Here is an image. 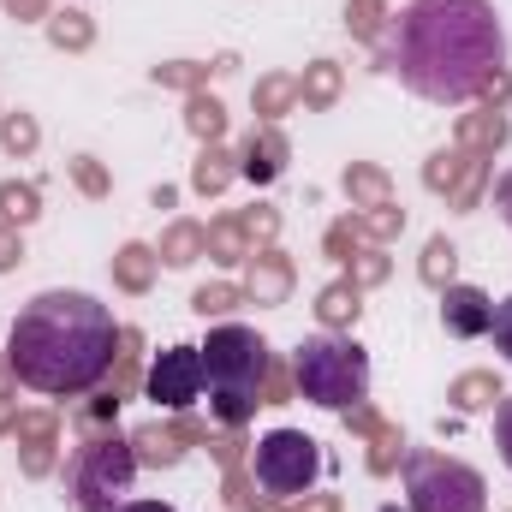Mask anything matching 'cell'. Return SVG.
Masks as SVG:
<instances>
[{
	"label": "cell",
	"mask_w": 512,
	"mask_h": 512,
	"mask_svg": "<svg viewBox=\"0 0 512 512\" xmlns=\"http://www.w3.org/2000/svg\"><path fill=\"white\" fill-rule=\"evenodd\" d=\"M120 346L114 310L96 304L90 292H36L6 334V364L12 376L48 399H72L108 376Z\"/></svg>",
	"instance_id": "obj_1"
},
{
	"label": "cell",
	"mask_w": 512,
	"mask_h": 512,
	"mask_svg": "<svg viewBox=\"0 0 512 512\" xmlns=\"http://www.w3.org/2000/svg\"><path fill=\"white\" fill-rule=\"evenodd\" d=\"M393 72L423 102H465L501 72V24L489 0H411L393 30Z\"/></svg>",
	"instance_id": "obj_2"
},
{
	"label": "cell",
	"mask_w": 512,
	"mask_h": 512,
	"mask_svg": "<svg viewBox=\"0 0 512 512\" xmlns=\"http://www.w3.org/2000/svg\"><path fill=\"white\" fill-rule=\"evenodd\" d=\"M197 352H203V382H209L215 417H221V423H245L256 405H262L256 387L268 376V346L256 340L251 328L227 322V328H215L209 346H197Z\"/></svg>",
	"instance_id": "obj_3"
},
{
	"label": "cell",
	"mask_w": 512,
	"mask_h": 512,
	"mask_svg": "<svg viewBox=\"0 0 512 512\" xmlns=\"http://www.w3.org/2000/svg\"><path fill=\"white\" fill-rule=\"evenodd\" d=\"M292 376L298 393L310 405H328V411H358L364 393H370V358L358 340H340V334H322V340H304L298 358H292Z\"/></svg>",
	"instance_id": "obj_4"
},
{
	"label": "cell",
	"mask_w": 512,
	"mask_h": 512,
	"mask_svg": "<svg viewBox=\"0 0 512 512\" xmlns=\"http://www.w3.org/2000/svg\"><path fill=\"white\" fill-rule=\"evenodd\" d=\"M405 489H411V507L417 512H483L489 507L483 477L471 465H459V459H441V453H411Z\"/></svg>",
	"instance_id": "obj_5"
},
{
	"label": "cell",
	"mask_w": 512,
	"mask_h": 512,
	"mask_svg": "<svg viewBox=\"0 0 512 512\" xmlns=\"http://www.w3.org/2000/svg\"><path fill=\"white\" fill-rule=\"evenodd\" d=\"M131 471H137V459H131L126 441H90L78 453V465H72L78 507L84 512H120L131 495Z\"/></svg>",
	"instance_id": "obj_6"
},
{
	"label": "cell",
	"mask_w": 512,
	"mask_h": 512,
	"mask_svg": "<svg viewBox=\"0 0 512 512\" xmlns=\"http://www.w3.org/2000/svg\"><path fill=\"white\" fill-rule=\"evenodd\" d=\"M316 471H322V453H316V441L304 429H274V435L256 441V483L268 495L292 501V495H304L316 483Z\"/></svg>",
	"instance_id": "obj_7"
},
{
	"label": "cell",
	"mask_w": 512,
	"mask_h": 512,
	"mask_svg": "<svg viewBox=\"0 0 512 512\" xmlns=\"http://www.w3.org/2000/svg\"><path fill=\"white\" fill-rule=\"evenodd\" d=\"M197 393H203V352L197 346H173V352L155 358V370H149V399L155 405L185 411Z\"/></svg>",
	"instance_id": "obj_8"
},
{
	"label": "cell",
	"mask_w": 512,
	"mask_h": 512,
	"mask_svg": "<svg viewBox=\"0 0 512 512\" xmlns=\"http://www.w3.org/2000/svg\"><path fill=\"white\" fill-rule=\"evenodd\" d=\"M441 322H447V334L471 340V334H489L495 304H489V292H477V286H447V292H441Z\"/></svg>",
	"instance_id": "obj_9"
},
{
	"label": "cell",
	"mask_w": 512,
	"mask_h": 512,
	"mask_svg": "<svg viewBox=\"0 0 512 512\" xmlns=\"http://www.w3.org/2000/svg\"><path fill=\"white\" fill-rule=\"evenodd\" d=\"M489 334H495V352L512 364V298H501V304H495V322H489Z\"/></svg>",
	"instance_id": "obj_10"
},
{
	"label": "cell",
	"mask_w": 512,
	"mask_h": 512,
	"mask_svg": "<svg viewBox=\"0 0 512 512\" xmlns=\"http://www.w3.org/2000/svg\"><path fill=\"white\" fill-rule=\"evenodd\" d=\"M0 209H6V215H18V221H30V215H36V191L6 185V191H0Z\"/></svg>",
	"instance_id": "obj_11"
},
{
	"label": "cell",
	"mask_w": 512,
	"mask_h": 512,
	"mask_svg": "<svg viewBox=\"0 0 512 512\" xmlns=\"http://www.w3.org/2000/svg\"><path fill=\"white\" fill-rule=\"evenodd\" d=\"M322 316H328V322H346V316H358V298H352L346 286H334V292L322 298Z\"/></svg>",
	"instance_id": "obj_12"
},
{
	"label": "cell",
	"mask_w": 512,
	"mask_h": 512,
	"mask_svg": "<svg viewBox=\"0 0 512 512\" xmlns=\"http://www.w3.org/2000/svg\"><path fill=\"white\" fill-rule=\"evenodd\" d=\"M495 441H501V459H507V471H512V399L495 405Z\"/></svg>",
	"instance_id": "obj_13"
},
{
	"label": "cell",
	"mask_w": 512,
	"mask_h": 512,
	"mask_svg": "<svg viewBox=\"0 0 512 512\" xmlns=\"http://www.w3.org/2000/svg\"><path fill=\"white\" fill-rule=\"evenodd\" d=\"M191 114H197V131H221V108L215 102H197Z\"/></svg>",
	"instance_id": "obj_14"
},
{
	"label": "cell",
	"mask_w": 512,
	"mask_h": 512,
	"mask_svg": "<svg viewBox=\"0 0 512 512\" xmlns=\"http://www.w3.org/2000/svg\"><path fill=\"white\" fill-rule=\"evenodd\" d=\"M143 274H149V268H143V251H126V280L131 286H143Z\"/></svg>",
	"instance_id": "obj_15"
},
{
	"label": "cell",
	"mask_w": 512,
	"mask_h": 512,
	"mask_svg": "<svg viewBox=\"0 0 512 512\" xmlns=\"http://www.w3.org/2000/svg\"><path fill=\"white\" fill-rule=\"evenodd\" d=\"M495 203H501V215H507V227H512V173L495 185Z\"/></svg>",
	"instance_id": "obj_16"
},
{
	"label": "cell",
	"mask_w": 512,
	"mask_h": 512,
	"mask_svg": "<svg viewBox=\"0 0 512 512\" xmlns=\"http://www.w3.org/2000/svg\"><path fill=\"white\" fill-rule=\"evenodd\" d=\"M120 512H173V507H161V501H131V507H120Z\"/></svg>",
	"instance_id": "obj_17"
},
{
	"label": "cell",
	"mask_w": 512,
	"mask_h": 512,
	"mask_svg": "<svg viewBox=\"0 0 512 512\" xmlns=\"http://www.w3.org/2000/svg\"><path fill=\"white\" fill-rule=\"evenodd\" d=\"M0 268H12V239L0 233Z\"/></svg>",
	"instance_id": "obj_18"
},
{
	"label": "cell",
	"mask_w": 512,
	"mask_h": 512,
	"mask_svg": "<svg viewBox=\"0 0 512 512\" xmlns=\"http://www.w3.org/2000/svg\"><path fill=\"white\" fill-rule=\"evenodd\" d=\"M382 512H399V507H382Z\"/></svg>",
	"instance_id": "obj_19"
}]
</instances>
